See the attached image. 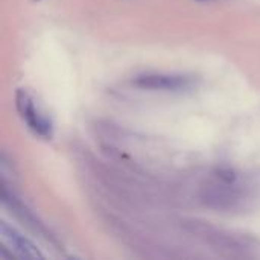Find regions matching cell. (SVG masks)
Listing matches in <instances>:
<instances>
[{"mask_svg":"<svg viewBox=\"0 0 260 260\" xmlns=\"http://www.w3.org/2000/svg\"><path fill=\"white\" fill-rule=\"evenodd\" d=\"M197 84V76L184 73H146L133 79L134 87L149 91H187Z\"/></svg>","mask_w":260,"mask_h":260,"instance_id":"obj_1","label":"cell"},{"mask_svg":"<svg viewBox=\"0 0 260 260\" xmlns=\"http://www.w3.org/2000/svg\"><path fill=\"white\" fill-rule=\"evenodd\" d=\"M15 107L20 117L24 120L27 128L38 137L44 140L53 139V123L52 120L44 116L38 107L35 105L34 98L23 88H18L15 93Z\"/></svg>","mask_w":260,"mask_h":260,"instance_id":"obj_2","label":"cell"},{"mask_svg":"<svg viewBox=\"0 0 260 260\" xmlns=\"http://www.w3.org/2000/svg\"><path fill=\"white\" fill-rule=\"evenodd\" d=\"M2 203L5 207H8L26 227H29L34 233H37L38 236H41L43 239H46L50 244H56V239L53 238V235L46 229V225L14 195V192H11L8 189V186L5 184V181L2 183Z\"/></svg>","mask_w":260,"mask_h":260,"instance_id":"obj_3","label":"cell"},{"mask_svg":"<svg viewBox=\"0 0 260 260\" xmlns=\"http://www.w3.org/2000/svg\"><path fill=\"white\" fill-rule=\"evenodd\" d=\"M0 239L2 245L9 250L14 257L18 259H44V254L21 233L6 222H0Z\"/></svg>","mask_w":260,"mask_h":260,"instance_id":"obj_4","label":"cell"}]
</instances>
